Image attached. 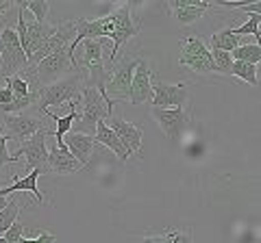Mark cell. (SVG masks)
Here are the masks:
<instances>
[{
    "instance_id": "cell-30",
    "label": "cell",
    "mask_w": 261,
    "mask_h": 243,
    "mask_svg": "<svg viewBox=\"0 0 261 243\" xmlns=\"http://www.w3.org/2000/svg\"><path fill=\"white\" fill-rule=\"evenodd\" d=\"M7 143H9V137L0 133V167L11 163V152H9V148H7Z\"/></svg>"
},
{
    "instance_id": "cell-7",
    "label": "cell",
    "mask_w": 261,
    "mask_h": 243,
    "mask_svg": "<svg viewBox=\"0 0 261 243\" xmlns=\"http://www.w3.org/2000/svg\"><path fill=\"white\" fill-rule=\"evenodd\" d=\"M48 137H50V131L48 126H44L42 131H37L31 137L29 141H24L15 152H11V163H18V161L24 157L27 159V172H33V169H42V172H48Z\"/></svg>"
},
{
    "instance_id": "cell-11",
    "label": "cell",
    "mask_w": 261,
    "mask_h": 243,
    "mask_svg": "<svg viewBox=\"0 0 261 243\" xmlns=\"http://www.w3.org/2000/svg\"><path fill=\"white\" fill-rule=\"evenodd\" d=\"M46 126V122L35 115V113H29V111H22V113H15V115H5V131L7 137L18 143L29 141L33 135L37 131H42Z\"/></svg>"
},
{
    "instance_id": "cell-6",
    "label": "cell",
    "mask_w": 261,
    "mask_h": 243,
    "mask_svg": "<svg viewBox=\"0 0 261 243\" xmlns=\"http://www.w3.org/2000/svg\"><path fill=\"white\" fill-rule=\"evenodd\" d=\"M150 115L159 124L163 135H166L172 143H178L181 141V137L185 135V131L192 124V104L187 102L185 107H176V109L150 107Z\"/></svg>"
},
{
    "instance_id": "cell-19",
    "label": "cell",
    "mask_w": 261,
    "mask_h": 243,
    "mask_svg": "<svg viewBox=\"0 0 261 243\" xmlns=\"http://www.w3.org/2000/svg\"><path fill=\"white\" fill-rule=\"evenodd\" d=\"M76 104H79V100H74V102H68L70 113H68V115H65V117H61V115H55L53 111H44V115H46V117H50V119H55V122H57V131L53 133V137H55V145H57V148H65V145H63V137L72 131V124H74V119H79Z\"/></svg>"
},
{
    "instance_id": "cell-18",
    "label": "cell",
    "mask_w": 261,
    "mask_h": 243,
    "mask_svg": "<svg viewBox=\"0 0 261 243\" xmlns=\"http://www.w3.org/2000/svg\"><path fill=\"white\" fill-rule=\"evenodd\" d=\"M94 139H96V143H100V145H107V148L111 150V152H116V157L124 163V161H128L130 157H128V152L124 150V145H122V141L116 137V133L111 131V128L107 126V122L105 119H100L96 124V133H94Z\"/></svg>"
},
{
    "instance_id": "cell-27",
    "label": "cell",
    "mask_w": 261,
    "mask_h": 243,
    "mask_svg": "<svg viewBox=\"0 0 261 243\" xmlns=\"http://www.w3.org/2000/svg\"><path fill=\"white\" fill-rule=\"evenodd\" d=\"M5 83H7V87L11 89V94L13 96H18V98H27V96H31V94H35L31 89V85L24 80L20 74H15V76H7L5 78Z\"/></svg>"
},
{
    "instance_id": "cell-14",
    "label": "cell",
    "mask_w": 261,
    "mask_h": 243,
    "mask_svg": "<svg viewBox=\"0 0 261 243\" xmlns=\"http://www.w3.org/2000/svg\"><path fill=\"white\" fill-rule=\"evenodd\" d=\"M166 7L172 9L178 24L190 26V24L198 22L202 15H205V11L211 7V3H200V0H168Z\"/></svg>"
},
{
    "instance_id": "cell-8",
    "label": "cell",
    "mask_w": 261,
    "mask_h": 243,
    "mask_svg": "<svg viewBox=\"0 0 261 243\" xmlns=\"http://www.w3.org/2000/svg\"><path fill=\"white\" fill-rule=\"evenodd\" d=\"M72 72H76V68H74V63H72L68 50H57L53 54L44 56V59L33 68V76H35L39 87H46V85L55 83V80L72 74Z\"/></svg>"
},
{
    "instance_id": "cell-34",
    "label": "cell",
    "mask_w": 261,
    "mask_h": 243,
    "mask_svg": "<svg viewBox=\"0 0 261 243\" xmlns=\"http://www.w3.org/2000/svg\"><path fill=\"white\" fill-rule=\"evenodd\" d=\"M7 204H9V198H3V196H0V210H3Z\"/></svg>"
},
{
    "instance_id": "cell-33",
    "label": "cell",
    "mask_w": 261,
    "mask_h": 243,
    "mask_svg": "<svg viewBox=\"0 0 261 243\" xmlns=\"http://www.w3.org/2000/svg\"><path fill=\"white\" fill-rule=\"evenodd\" d=\"M11 7H13L11 0H0V18H3V15L11 9Z\"/></svg>"
},
{
    "instance_id": "cell-13",
    "label": "cell",
    "mask_w": 261,
    "mask_h": 243,
    "mask_svg": "<svg viewBox=\"0 0 261 243\" xmlns=\"http://www.w3.org/2000/svg\"><path fill=\"white\" fill-rule=\"evenodd\" d=\"M152 80L154 72L150 68V61L142 56L135 66L133 80H130V102L133 104H146L152 100Z\"/></svg>"
},
{
    "instance_id": "cell-12",
    "label": "cell",
    "mask_w": 261,
    "mask_h": 243,
    "mask_svg": "<svg viewBox=\"0 0 261 243\" xmlns=\"http://www.w3.org/2000/svg\"><path fill=\"white\" fill-rule=\"evenodd\" d=\"M107 122V126L111 128L113 133H116V137L122 141V145H124V150L128 152V157H142V139H144V131L140 126L130 124V122H126L124 117L120 115H111Z\"/></svg>"
},
{
    "instance_id": "cell-35",
    "label": "cell",
    "mask_w": 261,
    "mask_h": 243,
    "mask_svg": "<svg viewBox=\"0 0 261 243\" xmlns=\"http://www.w3.org/2000/svg\"><path fill=\"white\" fill-rule=\"evenodd\" d=\"M20 243H35V239H24V237H22Z\"/></svg>"
},
{
    "instance_id": "cell-2",
    "label": "cell",
    "mask_w": 261,
    "mask_h": 243,
    "mask_svg": "<svg viewBox=\"0 0 261 243\" xmlns=\"http://www.w3.org/2000/svg\"><path fill=\"white\" fill-rule=\"evenodd\" d=\"M81 87H83V76H81V72H72V74L55 80L50 85L39 87L35 109L39 113H44L50 107H59L63 102L68 104V102L81 100Z\"/></svg>"
},
{
    "instance_id": "cell-17",
    "label": "cell",
    "mask_w": 261,
    "mask_h": 243,
    "mask_svg": "<svg viewBox=\"0 0 261 243\" xmlns=\"http://www.w3.org/2000/svg\"><path fill=\"white\" fill-rule=\"evenodd\" d=\"M39 174H42V169H33V172H29L27 176L15 178V183L7 185V187H0V196L7 198V196H11V193L24 191V193H33L39 204H44V196H42V191H39V187H37V178H39Z\"/></svg>"
},
{
    "instance_id": "cell-28",
    "label": "cell",
    "mask_w": 261,
    "mask_h": 243,
    "mask_svg": "<svg viewBox=\"0 0 261 243\" xmlns=\"http://www.w3.org/2000/svg\"><path fill=\"white\" fill-rule=\"evenodd\" d=\"M209 52H211V59H214V66L218 68V74L228 76L231 66H233L231 52H222V50H216V48H209Z\"/></svg>"
},
{
    "instance_id": "cell-4",
    "label": "cell",
    "mask_w": 261,
    "mask_h": 243,
    "mask_svg": "<svg viewBox=\"0 0 261 243\" xmlns=\"http://www.w3.org/2000/svg\"><path fill=\"white\" fill-rule=\"evenodd\" d=\"M29 70V59L24 54L15 28H0V76H15Z\"/></svg>"
},
{
    "instance_id": "cell-31",
    "label": "cell",
    "mask_w": 261,
    "mask_h": 243,
    "mask_svg": "<svg viewBox=\"0 0 261 243\" xmlns=\"http://www.w3.org/2000/svg\"><path fill=\"white\" fill-rule=\"evenodd\" d=\"M133 243H166V239H163V232H144L142 237H137Z\"/></svg>"
},
{
    "instance_id": "cell-32",
    "label": "cell",
    "mask_w": 261,
    "mask_h": 243,
    "mask_svg": "<svg viewBox=\"0 0 261 243\" xmlns=\"http://www.w3.org/2000/svg\"><path fill=\"white\" fill-rule=\"evenodd\" d=\"M35 243H55V234L42 230V232H39V237L35 239Z\"/></svg>"
},
{
    "instance_id": "cell-29",
    "label": "cell",
    "mask_w": 261,
    "mask_h": 243,
    "mask_svg": "<svg viewBox=\"0 0 261 243\" xmlns=\"http://www.w3.org/2000/svg\"><path fill=\"white\" fill-rule=\"evenodd\" d=\"M22 237H24V224H22V222H15L11 228L3 234V239H5L7 243H20Z\"/></svg>"
},
{
    "instance_id": "cell-21",
    "label": "cell",
    "mask_w": 261,
    "mask_h": 243,
    "mask_svg": "<svg viewBox=\"0 0 261 243\" xmlns=\"http://www.w3.org/2000/svg\"><path fill=\"white\" fill-rule=\"evenodd\" d=\"M20 9L33 13L37 24H46L48 22V13H50V3L48 0H20V3H13Z\"/></svg>"
},
{
    "instance_id": "cell-5",
    "label": "cell",
    "mask_w": 261,
    "mask_h": 243,
    "mask_svg": "<svg viewBox=\"0 0 261 243\" xmlns=\"http://www.w3.org/2000/svg\"><path fill=\"white\" fill-rule=\"evenodd\" d=\"M181 56H178V66L190 68L198 74H218V68L214 66L211 52L207 44L198 35L187 33L181 37Z\"/></svg>"
},
{
    "instance_id": "cell-15",
    "label": "cell",
    "mask_w": 261,
    "mask_h": 243,
    "mask_svg": "<svg viewBox=\"0 0 261 243\" xmlns=\"http://www.w3.org/2000/svg\"><path fill=\"white\" fill-rule=\"evenodd\" d=\"M63 145L68 148V152L83 167H87L89 159H92V152H94V145H96V139L89 135H81L76 131H70L68 135L63 137Z\"/></svg>"
},
{
    "instance_id": "cell-36",
    "label": "cell",
    "mask_w": 261,
    "mask_h": 243,
    "mask_svg": "<svg viewBox=\"0 0 261 243\" xmlns=\"http://www.w3.org/2000/svg\"><path fill=\"white\" fill-rule=\"evenodd\" d=\"M0 243H7V241H5V239H3V237H0Z\"/></svg>"
},
{
    "instance_id": "cell-1",
    "label": "cell",
    "mask_w": 261,
    "mask_h": 243,
    "mask_svg": "<svg viewBox=\"0 0 261 243\" xmlns=\"http://www.w3.org/2000/svg\"><path fill=\"white\" fill-rule=\"evenodd\" d=\"M144 56L142 48L137 46L126 48L124 52H120L116 56V61L107 68V83H105V94L107 98L116 104V102H130V80H133V72L135 66Z\"/></svg>"
},
{
    "instance_id": "cell-26",
    "label": "cell",
    "mask_w": 261,
    "mask_h": 243,
    "mask_svg": "<svg viewBox=\"0 0 261 243\" xmlns=\"http://www.w3.org/2000/svg\"><path fill=\"white\" fill-rule=\"evenodd\" d=\"M259 24H261V15H248V20L244 22L242 26H235V28H233V35H238V37H244V35H255V44L259 46V39H261Z\"/></svg>"
},
{
    "instance_id": "cell-16",
    "label": "cell",
    "mask_w": 261,
    "mask_h": 243,
    "mask_svg": "<svg viewBox=\"0 0 261 243\" xmlns=\"http://www.w3.org/2000/svg\"><path fill=\"white\" fill-rule=\"evenodd\" d=\"M46 165L55 174H74V172L85 169L74 157L70 155L68 148H57V145H50V148H48V161H46Z\"/></svg>"
},
{
    "instance_id": "cell-23",
    "label": "cell",
    "mask_w": 261,
    "mask_h": 243,
    "mask_svg": "<svg viewBox=\"0 0 261 243\" xmlns=\"http://www.w3.org/2000/svg\"><path fill=\"white\" fill-rule=\"evenodd\" d=\"M228 76H238L242 80H246L248 85H255V87L259 85V70H257V66H248V63H242V61H233Z\"/></svg>"
},
{
    "instance_id": "cell-3",
    "label": "cell",
    "mask_w": 261,
    "mask_h": 243,
    "mask_svg": "<svg viewBox=\"0 0 261 243\" xmlns=\"http://www.w3.org/2000/svg\"><path fill=\"white\" fill-rule=\"evenodd\" d=\"M109 20H111V28H113V33H111L113 48H111V56H109L107 68L116 61V56L120 54L122 46H126L130 39L137 37L140 35V31H142V20L133 13L130 3L122 5V7H116V9L109 13Z\"/></svg>"
},
{
    "instance_id": "cell-22",
    "label": "cell",
    "mask_w": 261,
    "mask_h": 243,
    "mask_svg": "<svg viewBox=\"0 0 261 243\" xmlns=\"http://www.w3.org/2000/svg\"><path fill=\"white\" fill-rule=\"evenodd\" d=\"M231 59H233V61L248 63V66H259V61H261V46H257V44L238 46V48H235V50L231 52Z\"/></svg>"
},
{
    "instance_id": "cell-24",
    "label": "cell",
    "mask_w": 261,
    "mask_h": 243,
    "mask_svg": "<svg viewBox=\"0 0 261 243\" xmlns=\"http://www.w3.org/2000/svg\"><path fill=\"white\" fill-rule=\"evenodd\" d=\"M161 232L166 243H194V232L190 226H170V228H163Z\"/></svg>"
},
{
    "instance_id": "cell-25",
    "label": "cell",
    "mask_w": 261,
    "mask_h": 243,
    "mask_svg": "<svg viewBox=\"0 0 261 243\" xmlns=\"http://www.w3.org/2000/svg\"><path fill=\"white\" fill-rule=\"evenodd\" d=\"M18 215H20V204L11 198L9 204L0 210V237H3V234L9 230L15 222H18Z\"/></svg>"
},
{
    "instance_id": "cell-10",
    "label": "cell",
    "mask_w": 261,
    "mask_h": 243,
    "mask_svg": "<svg viewBox=\"0 0 261 243\" xmlns=\"http://www.w3.org/2000/svg\"><path fill=\"white\" fill-rule=\"evenodd\" d=\"M192 98V85L187 83H174L168 85L163 80H152V100L150 104L157 109H176L185 107Z\"/></svg>"
},
{
    "instance_id": "cell-20",
    "label": "cell",
    "mask_w": 261,
    "mask_h": 243,
    "mask_svg": "<svg viewBox=\"0 0 261 243\" xmlns=\"http://www.w3.org/2000/svg\"><path fill=\"white\" fill-rule=\"evenodd\" d=\"M240 39L238 35H233V28H220L216 31L214 35H211V48H216V50H222V52H233L240 44Z\"/></svg>"
},
{
    "instance_id": "cell-9",
    "label": "cell",
    "mask_w": 261,
    "mask_h": 243,
    "mask_svg": "<svg viewBox=\"0 0 261 243\" xmlns=\"http://www.w3.org/2000/svg\"><path fill=\"white\" fill-rule=\"evenodd\" d=\"M81 96H83V113L79 115V131L76 133L94 137L96 124L100 119H107V107H105L100 94L92 87H81Z\"/></svg>"
}]
</instances>
